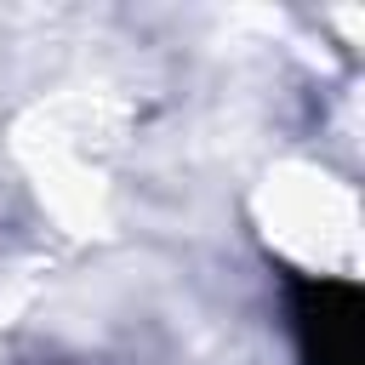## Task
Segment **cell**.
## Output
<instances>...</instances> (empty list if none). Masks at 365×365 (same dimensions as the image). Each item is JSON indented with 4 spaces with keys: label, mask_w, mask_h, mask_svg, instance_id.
Segmentation results:
<instances>
[{
    "label": "cell",
    "mask_w": 365,
    "mask_h": 365,
    "mask_svg": "<svg viewBox=\"0 0 365 365\" xmlns=\"http://www.w3.org/2000/svg\"><path fill=\"white\" fill-rule=\"evenodd\" d=\"M297 342L308 365H359V291L342 279L297 285Z\"/></svg>",
    "instance_id": "cell-1"
}]
</instances>
